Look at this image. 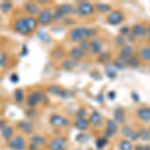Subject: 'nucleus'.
Segmentation results:
<instances>
[{"mask_svg": "<svg viewBox=\"0 0 150 150\" xmlns=\"http://www.w3.org/2000/svg\"><path fill=\"white\" fill-rule=\"evenodd\" d=\"M10 80L13 82V83H15V82H18L19 81V77H18V75L16 74V73H13L10 76Z\"/></svg>", "mask_w": 150, "mask_h": 150, "instance_id": "de8ad7c7", "label": "nucleus"}, {"mask_svg": "<svg viewBox=\"0 0 150 150\" xmlns=\"http://www.w3.org/2000/svg\"><path fill=\"white\" fill-rule=\"evenodd\" d=\"M64 17V14L62 13V11L59 9V7L56 9L55 13L53 14V20H61L62 18Z\"/></svg>", "mask_w": 150, "mask_h": 150, "instance_id": "58836bf2", "label": "nucleus"}, {"mask_svg": "<svg viewBox=\"0 0 150 150\" xmlns=\"http://www.w3.org/2000/svg\"><path fill=\"white\" fill-rule=\"evenodd\" d=\"M59 9L62 11V13L64 14V15H67V14H71L73 13L75 11L74 7L71 5V4H62L61 6L59 7Z\"/></svg>", "mask_w": 150, "mask_h": 150, "instance_id": "bb28decb", "label": "nucleus"}, {"mask_svg": "<svg viewBox=\"0 0 150 150\" xmlns=\"http://www.w3.org/2000/svg\"><path fill=\"white\" fill-rule=\"evenodd\" d=\"M139 137H138V133L137 132H135V131H133L132 132V134L129 136V141H136L137 139H138Z\"/></svg>", "mask_w": 150, "mask_h": 150, "instance_id": "49530a36", "label": "nucleus"}, {"mask_svg": "<svg viewBox=\"0 0 150 150\" xmlns=\"http://www.w3.org/2000/svg\"><path fill=\"white\" fill-rule=\"evenodd\" d=\"M96 10L99 12H109L111 11V6L105 3H97L95 6Z\"/></svg>", "mask_w": 150, "mask_h": 150, "instance_id": "7c9ffc66", "label": "nucleus"}, {"mask_svg": "<svg viewBox=\"0 0 150 150\" xmlns=\"http://www.w3.org/2000/svg\"><path fill=\"white\" fill-rule=\"evenodd\" d=\"M137 116L143 121H150V107H141L137 110Z\"/></svg>", "mask_w": 150, "mask_h": 150, "instance_id": "dca6fc26", "label": "nucleus"}, {"mask_svg": "<svg viewBox=\"0 0 150 150\" xmlns=\"http://www.w3.org/2000/svg\"><path fill=\"white\" fill-rule=\"evenodd\" d=\"M119 33H120V35H122V36L129 35L130 34V28L128 27V26H123V27L120 28Z\"/></svg>", "mask_w": 150, "mask_h": 150, "instance_id": "79ce46f5", "label": "nucleus"}, {"mask_svg": "<svg viewBox=\"0 0 150 150\" xmlns=\"http://www.w3.org/2000/svg\"><path fill=\"white\" fill-rule=\"evenodd\" d=\"M126 63L128 65H130L131 67H137L140 64L139 58H138V56H135V55H131V56L128 58V60L126 61Z\"/></svg>", "mask_w": 150, "mask_h": 150, "instance_id": "c756f323", "label": "nucleus"}, {"mask_svg": "<svg viewBox=\"0 0 150 150\" xmlns=\"http://www.w3.org/2000/svg\"><path fill=\"white\" fill-rule=\"evenodd\" d=\"M84 55L85 54H84V53L82 52L78 47H73L69 51V56L71 57V59L75 60L76 62L79 61V60H81V59H83Z\"/></svg>", "mask_w": 150, "mask_h": 150, "instance_id": "f3484780", "label": "nucleus"}, {"mask_svg": "<svg viewBox=\"0 0 150 150\" xmlns=\"http://www.w3.org/2000/svg\"><path fill=\"white\" fill-rule=\"evenodd\" d=\"M45 97H46V96L42 92H40V91H35V92L31 93L27 97V105L30 106V107H34V106L37 105L39 102H41L43 99H45Z\"/></svg>", "mask_w": 150, "mask_h": 150, "instance_id": "0eeeda50", "label": "nucleus"}, {"mask_svg": "<svg viewBox=\"0 0 150 150\" xmlns=\"http://www.w3.org/2000/svg\"><path fill=\"white\" fill-rule=\"evenodd\" d=\"M14 99H15V102L18 104H21L24 100V91L22 89H16L14 91Z\"/></svg>", "mask_w": 150, "mask_h": 150, "instance_id": "393cba45", "label": "nucleus"}, {"mask_svg": "<svg viewBox=\"0 0 150 150\" xmlns=\"http://www.w3.org/2000/svg\"><path fill=\"white\" fill-rule=\"evenodd\" d=\"M45 142H46L45 138L43 136H40V135H35V136H33V138H32V143L36 144L38 147L43 144H45Z\"/></svg>", "mask_w": 150, "mask_h": 150, "instance_id": "473e14b6", "label": "nucleus"}, {"mask_svg": "<svg viewBox=\"0 0 150 150\" xmlns=\"http://www.w3.org/2000/svg\"><path fill=\"white\" fill-rule=\"evenodd\" d=\"M5 126H6L5 121H4V120H0V130H2Z\"/></svg>", "mask_w": 150, "mask_h": 150, "instance_id": "3c124183", "label": "nucleus"}, {"mask_svg": "<svg viewBox=\"0 0 150 150\" xmlns=\"http://www.w3.org/2000/svg\"><path fill=\"white\" fill-rule=\"evenodd\" d=\"M76 116L78 118H85V116H86V110L84 109V108H80V109L77 111Z\"/></svg>", "mask_w": 150, "mask_h": 150, "instance_id": "c03bdc74", "label": "nucleus"}, {"mask_svg": "<svg viewBox=\"0 0 150 150\" xmlns=\"http://www.w3.org/2000/svg\"><path fill=\"white\" fill-rule=\"evenodd\" d=\"M24 19H25V21H26V23L28 24V26H29V28L31 29V31H35L36 29L38 28V25H39V23H38V21H37V18H35V17H33V16H25L24 17Z\"/></svg>", "mask_w": 150, "mask_h": 150, "instance_id": "6ab92c4d", "label": "nucleus"}, {"mask_svg": "<svg viewBox=\"0 0 150 150\" xmlns=\"http://www.w3.org/2000/svg\"><path fill=\"white\" fill-rule=\"evenodd\" d=\"M114 121L116 123H124L126 121V115L121 109H117L114 112Z\"/></svg>", "mask_w": 150, "mask_h": 150, "instance_id": "4be33fe9", "label": "nucleus"}, {"mask_svg": "<svg viewBox=\"0 0 150 150\" xmlns=\"http://www.w3.org/2000/svg\"><path fill=\"white\" fill-rule=\"evenodd\" d=\"M120 150H133V145L129 140H122L119 143Z\"/></svg>", "mask_w": 150, "mask_h": 150, "instance_id": "c85d7f7f", "label": "nucleus"}, {"mask_svg": "<svg viewBox=\"0 0 150 150\" xmlns=\"http://www.w3.org/2000/svg\"><path fill=\"white\" fill-rule=\"evenodd\" d=\"M139 56L142 60L146 62H150V47H144L140 50Z\"/></svg>", "mask_w": 150, "mask_h": 150, "instance_id": "b1692460", "label": "nucleus"}, {"mask_svg": "<svg viewBox=\"0 0 150 150\" xmlns=\"http://www.w3.org/2000/svg\"><path fill=\"white\" fill-rule=\"evenodd\" d=\"M97 33V31L93 28L87 27H75L69 32V38L73 42H80L81 40L86 39L87 37H92Z\"/></svg>", "mask_w": 150, "mask_h": 150, "instance_id": "f257e3e1", "label": "nucleus"}, {"mask_svg": "<svg viewBox=\"0 0 150 150\" xmlns=\"http://www.w3.org/2000/svg\"><path fill=\"white\" fill-rule=\"evenodd\" d=\"M107 22L111 24V25H117V24H120L124 20V14L122 12L115 10L110 12V14L107 16Z\"/></svg>", "mask_w": 150, "mask_h": 150, "instance_id": "6e6552de", "label": "nucleus"}, {"mask_svg": "<svg viewBox=\"0 0 150 150\" xmlns=\"http://www.w3.org/2000/svg\"><path fill=\"white\" fill-rule=\"evenodd\" d=\"M74 126L76 127V129L80 130V131H83V130L87 129V127L89 126V121L86 120L85 118H78V119L75 121Z\"/></svg>", "mask_w": 150, "mask_h": 150, "instance_id": "412c9836", "label": "nucleus"}, {"mask_svg": "<svg viewBox=\"0 0 150 150\" xmlns=\"http://www.w3.org/2000/svg\"><path fill=\"white\" fill-rule=\"evenodd\" d=\"M118 130V125L114 120H108L106 123V131L104 133V136L106 139H108L110 136H112L114 133Z\"/></svg>", "mask_w": 150, "mask_h": 150, "instance_id": "f8f14e48", "label": "nucleus"}, {"mask_svg": "<svg viewBox=\"0 0 150 150\" xmlns=\"http://www.w3.org/2000/svg\"><path fill=\"white\" fill-rule=\"evenodd\" d=\"M103 48V42L100 39H93L90 41V50L93 54H98L102 51Z\"/></svg>", "mask_w": 150, "mask_h": 150, "instance_id": "4468645a", "label": "nucleus"}, {"mask_svg": "<svg viewBox=\"0 0 150 150\" xmlns=\"http://www.w3.org/2000/svg\"><path fill=\"white\" fill-rule=\"evenodd\" d=\"M76 13L79 15L85 16V15H91L94 11H95V6H93L91 3L89 2H82L79 4V6L77 7Z\"/></svg>", "mask_w": 150, "mask_h": 150, "instance_id": "423d86ee", "label": "nucleus"}, {"mask_svg": "<svg viewBox=\"0 0 150 150\" xmlns=\"http://www.w3.org/2000/svg\"><path fill=\"white\" fill-rule=\"evenodd\" d=\"M7 61H8V59H7L6 54L1 53L0 54V67H5L7 65Z\"/></svg>", "mask_w": 150, "mask_h": 150, "instance_id": "ea45409f", "label": "nucleus"}, {"mask_svg": "<svg viewBox=\"0 0 150 150\" xmlns=\"http://www.w3.org/2000/svg\"><path fill=\"white\" fill-rule=\"evenodd\" d=\"M147 37H148V41L150 42V27H148V29H147Z\"/></svg>", "mask_w": 150, "mask_h": 150, "instance_id": "5fc2aeb1", "label": "nucleus"}, {"mask_svg": "<svg viewBox=\"0 0 150 150\" xmlns=\"http://www.w3.org/2000/svg\"><path fill=\"white\" fill-rule=\"evenodd\" d=\"M96 99H97L99 102H102V101H103V94L102 93H99L98 96L96 97Z\"/></svg>", "mask_w": 150, "mask_h": 150, "instance_id": "603ef678", "label": "nucleus"}, {"mask_svg": "<svg viewBox=\"0 0 150 150\" xmlns=\"http://www.w3.org/2000/svg\"><path fill=\"white\" fill-rule=\"evenodd\" d=\"M18 128L20 130H22L24 133L30 134V133H32L33 129H34V125H33L32 122L28 121V120H22V121L18 123Z\"/></svg>", "mask_w": 150, "mask_h": 150, "instance_id": "ddd939ff", "label": "nucleus"}, {"mask_svg": "<svg viewBox=\"0 0 150 150\" xmlns=\"http://www.w3.org/2000/svg\"><path fill=\"white\" fill-rule=\"evenodd\" d=\"M131 97H132L133 100L136 101V102H138L139 101V95H138V93H136L135 91H133V92L131 93Z\"/></svg>", "mask_w": 150, "mask_h": 150, "instance_id": "09e8293b", "label": "nucleus"}, {"mask_svg": "<svg viewBox=\"0 0 150 150\" xmlns=\"http://www.w3.org/2000/svg\"><path fill=\"white\" fill-rule=\"evenodd\" d=\"M50 124L54 127H62V126H67L69 124V121L64 118L63 116L59 114H52L50 116Z\"/></svg>", "mask_w": 150, "mask_h": 150, "instance_id": "9d476101", "label": "nucleus"}, {"mask_svg": "<svg viewBox=\"0 0 150 150\" xmlns=\"http://www.w3.org/2000/svg\"><path fill=\"white\" fill-rule=\"evenodd\" d=\"M37 21L42 25H47L53 21V13L49 9H43L37 14Z\"/></svg>", "mask_w": 150, "mask_h": 150, "instance_id": "39448f33", "label": "nucleus"}, {"mask_svg": "<svg viewBox=\"0 0 150 150\" xmlns=\"http://www.w3.org/2000/svg\"><path fill=\"white\" fill-rule=\"evenodd\" d=\"M107 139L105 138V137H100V138H98L96 140V147H97L98 149H102L104 147L106 146V144H107Z\"/></svg>", "mask_w": 150, "mask_h": 150, "instance_id": "c9c22d12", "label": "nucleus"}, {"mask_svg": "<svg viewBox=\"0 0 150 150\" xmlns=\"http://www.w3.org/2000/svg\"><path fill=\"white\" fill-rule=\"evenodd\" d=\"M135 150H143V145H136V147H135Z\"/></svg>", "mask_w": 150, "mask_h": 150, "instance_id": "864d4df0", "label": "nucleus"}, {"mask_svg": "<svg viewBox=\"0 0 150 150\" xmlns=\"http://www.w3.org/2000/svg\"><path fill=\"white\" fill-rule=\"evenodd\" d=\"M7 146L12 150H24L26 148V142L21 135H16L7 142Z\"/></svg>", "mask_w": 150, "mask_h": 150, "instance_id": "f03ea898", "label": "nucleus"}, {"mask_svg": "<svg viewBox=\"0 0 150 150\" xmlns=\"http://www.w3.org/2000/svg\"><path fill=\"white\" fill-rule=\"evenodd\" d=\"M89 124H92L93 126H98L101 123V115L98 111H93L89 117Z\"/></svg>", "mask_w": 150, "mask_h": 150, "instance_id": "a211bd4d", "label": "nucleus"}, {"mask_svg": "<svg viewBox=\"0 0 150 150\" xmlns=\"http://www.w3.org/2000/svg\"><path fill=\"white\" fill-rule=\"evenodd\" d=\"M54 56H55V58H57V59H62V58L65 56V53L62 49L57 48V49L54 51Z\"/></svg>", "mask_w": 150, "mask_h": 150, "instance_id": "a19ab883", "label": "nucleus"}, {"mask_svg": "<svg viewBox=\"0 0 150 150\" xmlns=\"http://www.w3.org/2000/svg\"><path fill=\"white\" fill-rule=\"evenodd\" d=\"M13 134H14V129L12 126H5L1 130L2 138L4 140H7V141H9V140L12 138Z\"/></svg>", "mask_w": 150, "mask_h": 150, "instance_id": "aec40b11", "label": "nucleus"}, {"mask_svg": "<svg viewBox=\"0 0 150 150\" xmlns=\"http://www.w3.org/2000/svg\"><path fill=\"white\" fill-rule=\"evenodd\" d=\"M138 137H140L142 140H149L150 139V131L146 129V128H141L138 132Z\"/></svg>", "mask_w": 150, "mask_h": 150, "instance_id": "2f4dec72", "label": "nucleus"}, {"mask_svg": "<svg viewBox=\"0 0 150 150\" xmlns=\"http://www.w3.org/2000/svg\"><path fill=\"white\" fill-rule=\"evenodd\" d=\"M24 8H25V11L29 14V16H33L35 14L39 13V7L34 2H27V3H25Z\"/></svg>", "mask_w": 150, "mask_h": 150, "instance_id": "2eb2a0df", "label": "nucleus"}, {"mask_svg": "<svg viewBox=\"0 0 150 150\" xmlns=\"http://www.w3.org/2000/svg\"><path fill=\"white\" fill-rule=\"evenodd\" d=\"M143 150H150V145H145V146H143Z\"/></svg>", "mask_w": 150, "mask_h": 150, "instance_id": "6e6d98bb", "label": "nucleus"}, {"mask_svg": "<svg viewBox=\"0 0 150 150\" xmlns=\"http://www.w3.org/2000/svg\"><path fill=\"white\" fill-rule=\"evenodd\" d=\"M106 75H107L110 79H114L116 77V72L112 69H107L106 70Z\"/></svg>", "mask_w": 150, "mask_h": 150, "instance_id": "a18cd8bd", "label": "nucleus"}, {"mask_svg": "<svg viewBox=\"0 0 150 150\" xmlns=\"http://www.w3.org/2000/svg\"><path fill=\"white\" fill-rule=\"evenodd\" d=\"M79 49L81 50L82 52L85 54L88 51H90V42H89L87 39H83L79 42Z\"/></svg>", "mask_w": 150, "mask_h": 150, "instance_id": "a878e982", "label": "nucleus"}, {"mask_svg": "<svg viewBox=\"0 0 150 150\" xmlns=\"http://www.w3.org/2000/svg\"><path fill=\"white\" fill-rule=\"evenodd\" d=\"M115 44L118 45V46H124L125 44V40L124 38L122 37V36H117V37L115 38Z\"/></svg>", "mask_w": 150, "mask_h": 150, "instance_id": "37998d69", "label": "nucleus"}, {"mask_svg": "<svg viewBox=\"0 0 150 150\" xmlns=\"http://www.w3.org/2000/svg\"><path fill=\"white\" fill-rule=\"evenodd\" d=\"M48 91H49L51 94H53V95H59L60 96L62 93V91H63V89H61L58 86H50L49 88H48Z\"/></svg>", "mask_w": 150, "mask_h": 150, "instance_id": "e433bc0d", "label": "nucleus"}, {"mask_svg": "<svg viewBox=\"0 0 150 150\" xmlns=\"http://www.w3.org/2000/svg\"><path fill=\"white\" fill-rule=\"evenodd\" d=\"M133 131H134V130H133L130 126H124L121 129V134L124 137H128V138H129V136L132 134Z\"/></svg>", "mask_w": 150, "mask_h": 150, "instance_id": "4c0bfd02", "label": "nucleus"}, {"mask_svg": "<svg viewBox=\"0 0 150 150\" xmlns=\"http://www.w3.org/2000/svg\"><path fill=\"white\" fill-rule=\"evenodd\" d=\"M132 53H133V47L130 46V45H124V46L121 48V50H120V54H119L118 60L123 62V63H126L128 58L131 56Z\"/></svg>", "mask_w": 150, "mask_h": 150, "instance_id": "9b49d317", "label": "nucleus"}, {"mask_svg": "<svg viewBox=\"0 0 150 150\" xmlns=\"http://www.w3.org/2000/svg\"><path fill=\"white\" fill-rule=\"evenodd\" d=\"M68 146L67 139L61 136H57L53 138L49 143L50 150H65Z\"/></svg>", "mask_w": 150, "mask_h": 150, "instance_id": "20e7f679", "label": "nucleus"}, {"mask_svg": "<svg viewBox=\"0 0 150 150\" xmlns=\"http://www.w3.org/2000/svg\"><path fill=\"white\" fill-rule=\"evenodd\" d=\"M111 58V54L110 52H107V51H104L103 53H101L100 56L98 57V60L100 62H103V63H105V62L109 61Z\"/></svg>", "mask_w": 150, "mask_h": 150, "instance_id": "f704fd0d", "label": "nucleus"}, {"mask_svg": "<svg viewBox=\"0 0 150 150\" xmlns=\"http://www.w3.org/2000/svg\"><path fill=\"white\" fill-rule=\"evenodd\" d=\"M77 65V62L75 60L71 59H65L63 62H62V68L65 69V70H72L73 68H75Z\"/></svg>", "mask_w": 150, "mask_h": 150, "instance_id": "5701e85b", "label": "nucleus"}, {"mask_svg": "<svg viewBox=\"0 0 150 150\" xmlns=\"http://www.w3.org/2000/svg\"><path fill=\"white\" fill-rule=\"evenodd\" d=\"M37 35H38V38H39L42 42H44V43H50V42H51V37H50V35L48 34L46 31L41 30V31L38 32Z\"/></svg>", "mask_w": 150, "mask_h": 150, "instance_id": "cd10ccee", "label": "nucleus"}, {"mask_svg": "<svg viewBox=\"0 0 150 150\" xmlns=\"http://www.w3.org/2000/svg\"><path fill=\"white\" fill-rule=\"evenodd\" d=\"M13 27L16 32L20 33V34H22V35H29L30 33H32V31H31V29L29 28L28 24L26 23L24 17L17 19V20L14 22Z\"/></svg>", "mask_w": 150, "mask_h": 150, "instance_id": "7ed1b4c3", "label": "nucleus"}, {"mask_svg": "<svg viewBox=\"0 0 150 150\" xmlns=\"http://www.w3.org/2000/svg\"><path fill=\"white\" fill-rule=\"evenodd\" d=\"M11 8H12V3H11V2L4 1V2H2V3L0 4V10H1L2 12H4V13L8 12Z\"/></svg>", "mask_w": 150, "mask_h": 150, "instance_id": "72a5a7b5", "label": "nucleus"}, {"mask_svg": "<svg viewBox=\"0 0 150 150\" xmlns=\"http://www.w3.org/2000/svg\"><path fill=\"white\" fill-rule=\"evenodd\" d=\"M108 97H109V99H111V100H114L116 97V92L115 91H109V92H108Z\"/></svg>", "mask_w": 150, "mask_h": 150, "instance_id": "8fccbe9b", "label": "nucleus"}, {"mask_svg": "<svg viewBox=\"0 0 150 150\" xmlns=\"http://www.w3.org/2000/svg\"><path fill=\"white\" fill-rule=\"evenodd\" d=\"M147 27L141 25V24H135L133 27L130 29V35L133 38H142L147 35Z\"/></svg>", "mask_w": 150, "mask_h": 150, "instance_id": "1a4fd4ad", "label": "nucleus"}]
</instances>
